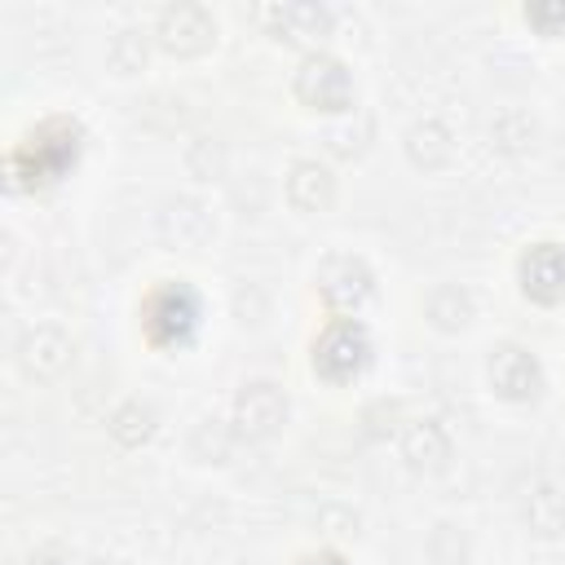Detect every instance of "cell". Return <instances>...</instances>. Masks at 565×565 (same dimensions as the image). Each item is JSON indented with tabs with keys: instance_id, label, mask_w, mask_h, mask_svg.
Wrapping results in <instances>:
<instances>
[{
	"instance_id": "6da1fadb",
	"label": "cell",
	"mask_w": 565,
	"mask_h": 565,
	"mask_svg": "<svg viewBox=\"0 0 565 565\" xmlns=\"http://www.w3.org/2000/svg\"><path fill=\"white\" fill-rule=\"evenodd\" d=\"M84 124L75 115H49L26 128V137L9 150V177L18 190H53L84 159Z\"/></svg>"
},
{
	"instance_id": "7a4b0ae2",
	"label": "cell",
	"mask_w": 565,
	"mask_h": 565,
	"mask_svg": "<svg viewBox=\"0 0 565 565\" xmlns=\"http://www.w3.org/2000/svg\"><path fill=\"white\" fill-rule=\"evenodd\" d=\"M137 318H141V335L154 349H185L203 327V296L199 287H190V278H159L141 296Z\"/></svg>"
},
{
	"instance_id": "3957f363",
	"label": "cell",
	"mask_w": 565,
	"mask_h": 565,
	"mask_svg": "<svg viewBox=\"0 0 565 565\" xmlns=\"http://www.w3.org/2000/svg\"><path fill=\"white\" fill-rule=\"evenodd\" d=\"M375 362V340L362 318H327L309 344V366L327 384H349Z\"/></svg>"
},
{
	"instance_id": "277c9868",
	"label": "cell",
	"mask_w": 565,
	"mask_h": 565,
	"mask_svg": "<svg viewBox=\"0 0 565 565\" xmlns=\"http://www.w3.org/2000/svg\"><path fill=\"white\" fill-rule=\"evenodd\" d=\"M291 93L305 110H318V115H344V110H353V97H358L353 71L327 49H309L300 57V66L291 75Z\"/></svg>"
},
{
	"instance_id": "5b68a950",
	"label": "cell",
	"mask_w": 565,
	"mask_h": 565,
	"mask_svg": "<svg viewBox=\"0 0 565 565\" xmlns=\"http://www.w3.org/2000/svg\"><path fill=\"white\" fill-rule=\"evenodd\" d=\"M313 291H318L327 318H358L366 309V300L375 296V269L358 252H335L318 265Z\"/></svg>"
},
{
	"instance_id": "8992f818",
	"label": "cell",
	"mask_w": 565,
	"mask_h": 565,
	"mask_svg": "<svg viewBox=\"0 0 565 565\" xmlns=\"http://www.w3.org/2000/svg\"><path fill=\"white\" fill-rule=\"evenodd\" d=\"M486 380H490L494 397L516 402V406L539 402L543 388H547V371H543L539 353L525 349V344H516V340H503V344L490 349V358H486Z\"/></svg>"
},
{
	"instance_id": "52a82bcc",
	"label": "cell",
	"mask_w": 565,
	"mask_h": 565,
	"mask_svg": "<svg viewBox=\"0 0 565 565\" xmlns=\"http://www.w3.org/2000/svg\"><path fill=\"white\" fill-rule=\"evenodd\" d=\"M154 44L168 57H203L216 44V18H212V9L207 4H194V0H177V4L159 9Z\"/></svg>"
},
{
	"instance_id": "ba28073f",
	"label": "cell",
	"mask_w": 565,
	"mask_h": 565,
	"mask_svg": "<svg viewBox=\"0 0 565 565\" xmlns=\"http://www.w3.org/2000/svg\"><path fill=\"white\" fill-rule=\"evenodd\" d=\"M516 287L534 305H561L565 300V243L556 238L525 243L516 256Z\"/></svg>"
},
{
	"instance_id": "9c48e42d",
	"label": "cell",
	"mask_w": 565,
	"mask_h": 565,
	"mask_svg": "<svg viewBox=\"0 0 565 565\" xmlns=\"http://www.w3.org/2000/svg\"><path fill=\"white\" fill-rule=\"evenodd\" d=\"M234 424L247 441H265L287 424V393L274 380H247L234 397Z\"/></svg>"
},
{
	"instance_id": "30bf717a",
	"label": "cell",
	"mask_w": 565,
	"mask_h": 565,
	"mask_svg": "<svg viewBox=\"0 0 565 565\" xmlns=\"http://www.w3.org/2000/svg\"><path fill=\"white\" fill-rule=\"evenodd\" d=\"M260 18L269 22L274 40H287V44L322 40V35H331V26H335V13H331V4H313V0L269 4V9H260Z\"/></svg>"
},
{
	"instance_id": "8fae6325",
	"label": "cell",
	"mask_w": 565,
	"mask_h": 565,
	"mask_svg": "<svg viewBox=\"0 0 565 565\" xmlns=\"http://www.w3.org/2000/svg\"><path fill=\"white\" fill-rule=\"evenodd\" d=\"M18 358H22L26 375L53 380V375H62L66 362H71V335H66L57 322H40V327H31V331L22 335Z\"/></svg>"
},
{
	"instance_id": "7c38bea8",
	"label": "cell",
	"mask_w": 565,
	"mask_h": 565,
	"mask_svg": "<svg viewBox=\"0 0 565 565\" xmlns=\"http://www.w3.org/2000/svg\"><path fill=\"white\" fill-rule=\"evenodd\" d=\"M287 203L296 212H327L335 203V177L318 159H296L287 172Z\"/></svg>"
},
{
	"instance_id": "4fadbf2b",
	"label": "cell",
	"mask_w": 565,
	"mask_h": 565,
	"mask_svg": "<svg viewBox=\"0 0 565 565\" xmlns=\"http://www.w3.org/2000/svg\"><path fill=\"white\" fill-rule=\"evenodd\" d=\"M402 459L415 472H441L450 463V433L437 419H411L402 428Z\"/></svg>"
},
{
	"instance_id": "5bb4252c",
	"label": "cell",
	"mask_w": 565,
	"mask_h": 565,
	"mask_svg": "<svg viewBox=\"0 0 565 565\" xmlns=\"http://www.w3.org/2000/svg\"><path fill=\"white\" fill-rule=\"evenodd\" d=\"M521 521L530 525V534L539 539H556L565 530V494L552 481H534L521 494Z\"/></svg>"
},
{
	"instance_id": "9a60e30c",
	"label": "cell",
	"mask_w": 565,
	"mask_h": 565,
	"mask_svg": "<svg viewBox=\"0 0 565 565\" xmlns=\"http://www.w3.org/2000/svg\"><path fill=\"white\" fill-rule=\"evenodd\" d=\"M450 154H455V141H450V132H446L441 119H419V124H411V132H406V159H411L415 168L437 172V168L450 163Z\"/></svg>"
},
{
	"instance_id": "2e32d148",
	"label": "cell",
	"mask_w": 565,
	"mask_h": 565,
	"mask_svg": "<svg viewBox=\"0 0 565 565\" xmlns=\"http://www.w3.org/2000/svg\"><path fill=\"white\" fill-rule=\"evenodd\" d=\"M424 318H428V327H437V331H446V335L463 331V327L472 322V296H468V287H459V282L433 287V291L424 296Z\"/></svg>"
},
{
	"instance_id": "e0dca14e",
	"label": "cell",
	"mask_w": 565,
	"mask_h": 565,
	"mask_svg": "<svg viewBox=\"0 0 565 565\" xmlns=\"http://www.w3.org/2000/svg\"><path fill=\"white\" fill-rule=\"evenodd\" d=\"M110 433H115L124 446H141V441H150V433H154V411L141 406V402H124V406L115 411V419H110Z\"/></svg>"
},
{
	"instance_id": "ac0fdd59",
	"label": "cell",
	"mask_w": 565,
	"mask_h": 565,
	"mask_svg": "<svg viewBox=\"0 0 565 565\" xmlns=\"http://www.w3.org/2000/svg\"><path fill=\"white\" fill-rule=\"evenodd\" d=\"M521 22L534 26L539 35H565V0H543V4H521Z\"/></svg>"
},
{
	"instance_id": "d6986e66",
	"label": "cell",
	"mask_w": 565,
	"mask_h": 565,
	"mask_svg": "<svg viewBox=\"0 0 565 565\" xmlns=\"http://www.w3.org/2000/svg\"><path fill=\"white\" fill-rule=\"evenodd\" d=\"M296 565H353L340 547H313V552H300Z\"/></svg>"
}]
</instances>
